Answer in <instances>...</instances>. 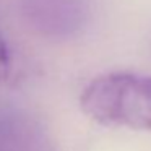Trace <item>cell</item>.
Segmentation results:
<instances>
[{
  "mask_svg": "<svg viewBox=\"0 0 151 151\" xmlns=\"http://www.w3.org/2000/svg\"><path fill=\"white\" fill-rule=\"evenodd\" d=\"M80 106L89 119L106 127L151 132V75H99L85 86Z\"/></svg>",
  "mask_w": 151,
  "mask_h": 151,
  "instance_id": "6da1fadb",
  "label": "cell"
},
{
  "mask_svg": "<svg viewBox=\"0 0 151 151\" xmlns=\"http://www.w3.org/2000/svg\"><path fill=\"white\" fill-rule=\"evenodd\" d=\"M0 151H46L39 130L28 119L18 117L4 124Z\"/></svg>",
  "mask_w": 151,
  "mask_h": 151,
  "instance_id": "7a4b0ae2",
  "label": "cell"
},
{
  "mask_svg": "<svg viewBox=\"0 0 151 151\" xmlns=\"http://www.w3.org/2000/svg\"><path fill=\"white\" fill-rule=\"evenodd\" d=\"M10 72H12V54L10 49H8V44L0 36V83H4L10 76Z\"/></svg>",
  "mask_w": 151,
  "mask_h": 151,
  "instance_id": "3957f363",
  "label": "cell"
}]
</instances>
